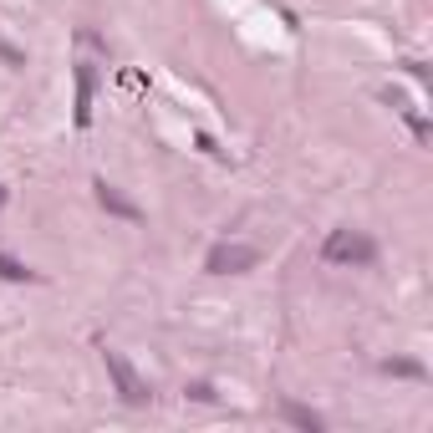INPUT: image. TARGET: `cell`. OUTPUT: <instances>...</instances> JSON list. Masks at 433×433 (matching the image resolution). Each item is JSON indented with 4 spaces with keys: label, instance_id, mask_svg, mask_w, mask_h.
Segmentation results:
<instances>
[{
    "label": "cell",
    "instance_id": "7a4b0ae2",
    "mask_svg": "<svg viewBox=\"0 0 433 433\" xmlns=\"http://www.w3.org/2000/svg\"><path fill=\"white\" fill-rule=\"evenodd\" d=\"M102 367L113 372V382H118V393H123V403H143L148 398V387L138 382V372L123 362V352H113V346H102Z\"/></svg>",
    "mask_w": 433,
    "mask_h": 433
},
{
    "label": "cell",
    "instance_id": "8992f818",
    "mask_svg": "<svg viewBox=\"0 0 433 433\" xmlns=\"http://www.w3.org/2000/svg\"><path fill=\"white\" fill-rule=\"evenodd\" d=\"M0 280H36V270H31V265H20L15 255L0 250Z\"/></svg>",
    "mask_w": 433,
    "mask_h": 433
},
{
    "label": "cell",
    "instance_id": "ba28073f",
    "mask_svg": "<svg viewBox=\"0 0 433 433\" xmlns=\"http://www.w3.org/2000/svg\"><path fill=\"white\" fill-rule=\"evenodd\" d=\"M387 372H398V377H428L418 362H387Z\"/></svg>",
    "mask_w": 433,
    "mask_h": 433
},
{
    "label": "cell",
    "instance_id": "5b68a950",
    "mask_svg": "<svg viewBox=\"0 0 433 433\" xmlns=\"http://www.w3.org/2000/svg\"><path fill=\"white\" fill-rule=\"evenodd\" d=\"M87 118H92V72H77V123L87 127Z\"/></svg>",
    "mask_w": 433,
    "mask_h": 433
},
{
    "label": "cell",
    "instance_id": "3957f363",
    "mask_svg": "<svg viewBox=\"0 0 433 433\" xmlns=\"http://www.w3.org/2000/svg\"><path fill=\"white\" fill-rule=\"evenodd\" d=\"M255 260H260V250H250V245H214L204 265H209L214 275H240V270L255 265Z\"/></svg>",
    "mask_w": 433,
    "mask_h": 433
},
{
    "label": "cell",
    "instance_id": "6da1fadb",
    "mask_svg": "<svg viewBox=\"0 0 433 433\" xmlns=\"http://www.w3.org/2000/svg\"><path fill=\"white\" fill-rule=\"evenodd\" d=\"M321 255H327L332 265H372L377 245H372V234H362V230H332Z\"/></svg>",
    "mask_w": 433,
    "mask_h": 433
},
{
    "label": "cell",
    "instance_id": "277c9868",
    "mask_svg": "<svg viewBox=\"0 0 433 433\" xmlns=\"http://www.w3.org/2000/svg\"><path fill=\"white\" fill-rule=\"evenodd\" d=\"M92 189H97V204H102L107 214H118V220H127V225H138V220H143V209H138V204H127V199H123V194L107 184V179H97Z\"/></svg>",
    "mask_w": 433,
    "mask_h": 433
},
{
    "label": "cell",
    "instance_id": "52a82bcc",
    "mask_svg": "<svg viewBox=\"0 0 433 433\" xmlns=\"http://www.w3.org/2000/svg\"><path fill=\"white\" fill-rule=\"evenodd\" d=\"M286 418H296L301 428H321V418H316V413H306V408H296V403H286Z\"/></svg>",
    "mask_w": 433,
    "mask_h": 433
},
{
    "label": "cell",
    "instance_id": "9c48e42d",
    "mask_svg": "<svg viewBox=\"0 0 433 433\" xmlns=\"http://www.w3.org/2000/svg\"><path fill=\"white\" fill-rule=\"evenodd\" d=\"M0 204H6V189H0Z\"/></svg>",
    "mask_w": 433,
    "mask_h": 433
}]
</instances>
